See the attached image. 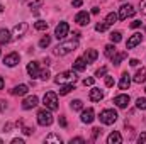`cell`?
Returning a JSON list of instances; mask_svg holds the SVG:
<instances>
[{"label":"cell","mask_w":146,"mask_h":144,"mask_svg":"<svg viewBox=\"0 0 146 144\" xmlns=\"http://www.w3.org/2000/svg\"><path fill=\"white\" fill-rule=\"evenodd\" d=\"M70 107H72V110H83V104H82V100H73V102H70Z\"/></svg>","instance_id":"cell-29"},{"label":"cell","mask_w":146,"mask_h":144,"mask_svg":"<svg viewBox=\"0 0 146 144\" xmlns=\"http://www.w3.org/2000/svg\"><path fill=\"white\" fill-rule=\"evenodd\" d=\"M141 41H143V34H139V32H134L133 36L127 39V42H126V48H127V49H133V48H136L138 44H141Z\"/></svg>","instance_id":"cell-11"},{"label":"cell","mask_w":146,"mask_h":144,"mask_svg":"<svg viewBox=\"0 0 146 144\" xmlns=\"http://www.w3.org/2000/svg\"><path fill=\"white\" fill-rule=\"evenodd\" d=\"M37 124H39V126H42V127H46V126H51V124H53V114H51V110H49V108H42V110H39V112H37Z\"/></svg>","instance_id":"cell-2"},{"label":"cell","mask_w":146,"mask_h":144,"mask_svg":"<svg viewBox=\"0 0 146 144\" xmlns=\"http://www.w3.org/2000/svg\"><path fill=\"white\" fill-rule=\"evenodd\" d=\"M2 88H3V78L0 76V90H2Z\"/></svg>","instance_id":"cell-51"},{"label":"cell","mask_w":146,"mask_h":144,"mask_svg":"<svg viewBox=\"0 0 146 144\" xmlns=\"http://www.w3.org/2000/svg\"><path fill=\"white\" fill-rule=\"evenodd\" d=\"M73 88H75V87H73V83H65V85L61 87V90H60V95H68Z\"/></svg>","instance_id":"cell-25"},{"label":"cell","mask_w":146,"mask_h":144,"mask_svg":"<svg viewBox=\"0 0 146 144\" xmlns=\"http://www.w3.org/2000/svg\"><path fill=\"white\" fill-rule=\"evenodd\" d=\"M100 122L102 124H106V126H110V124H114L115 120H117V112L114 110V108H106V110H102L100 112Z\"/></svg>","instance_id":"cell-3"},{"label":"cell","mask_w":146,"mask_h":144,"mask_svg":"<svg viewBox=\"0 0 146 144\" xmlns=\"http://www.w3.org/2000/svg\"><path fill=\"white\" fill-rule=\"evenodd\" d=\"M85 68H87V61H85V58H76L75 63H73V70H75V71H83Z\"/></svg>","instance_id":"cell-20"},{"label":"cell","mask_w":146,"mask_h":144,"mask_svg":"<svg viewBox=\"0 0 146 144\" xmlns=\"http://www.w3.org/2000/svg\"><path fill=\"white\" fill-rule=\"evenodd\" d=\"M42 2H44V0H31V2H29V7H31V9H37L39 5H42Z\"/></svg>","instance_id":"cell-35"},{"label":"cell","mask_w":146,"mask_h":144,"mask_svg":"<svg viewBox=\"0 0 146 144\" xmlns=\"http://www.w3.org/2000/svg\"><path fill=\"white\" fill-rule=\"evenodd\" d=\"M129 65H131V66H138V65H139V59H136V58H133V59L129 61Z\"/></svg>","instance_id":"cell-42"},{"label":"cell","mask_w":146,"mask_h":144,"mask_svg":"<svg viewBox=\"0 0 146 144\" xmlns=\"http://www.w3.org/2000/svg\"><path fill=\"white\" fill-rule=\"evenodd\" d=\"M73 7H82V0H73Z\"/></svg>","instance_id":"cell-49"},{"label":"cell","mask_w":146,"mask_h":144,"mask_svg":"<svg viewBox=\"0 0 146 144\" xmlns=\"http://www.w3.org/2000/svg\"><path fill=\"white\" fill-rule=\"evenodd\" d=\"M107 29H109V24H107V22H99V24L95 26V31H97V32H106Z\"/></svg>","instance_id":"cell-32"},{"label":"cell","mask_w":146,"mask_h":144,"mask_svg":"<svg viewBox=\"0 0 146 144\" xmlns=\"http://www.w3.org/2000/svg\"><path fill=\"white\" fill-rule=\"evenodd\" d=\"M117 19H119V15H117V14H114V12H110V14H107V17H106V22H107L109 26H112V24H115V22H117Z\"/></svg>","instance_id":"cell-26"},{"label":"cell","mask_w":146,"mask_h":144,"mask_svg":"<svg viewBox=\"0 0 146 144\" xmlns=\"http://www.w3.org/2000/svg\"><path fill=\"white\" fill-rule=\"evenodd\" d=\"M39 104V100H37L36 95H31V97H26L24 98V102H22V108H26V110H31V108H34Z\"/></svg>","instance_id":"cell-13"},{"label":"cell","mask_w":146,"mask_h":144,"mask_svg":"<svg viewBox=\"0 0 146 144\" xmlns=\"http://www.w3.org/2000/svg\"><path fill=\"white\" fill-rule=\"evenodd\" d=\"M133 80H134V83H145L146 81V66H143L141 70H138Z\"/></svg>","instance_id":"cell-19"},{"label":"cell","mask_w":146,"mask_h":144,"mask_svg":"<svg viewBox=\"0 0 146 144\" xmlns=\"http://www.w3.org/2000/svg\"><path fill=\"white\" fill-rule=\"evenodd\" d=\"M42 104H44V107L49 108V110H56V108H58V95H56L54 92H48V93H44V97H42Z\"/></svg>","instance_id":"cell-4"},{"label":"cell","mask_w":146,"mask_h":144,"mask_svg":"<svg viewBox=\"0 0 146 144\" xmlns=\"http://www.w3.org/2000/svg\"><path fill=\"white\" fill-rule=\"evenodd\" d=\"M99 134H100V129L99 127H95V129H92V139L95 141L97 137H99Z\"/></svg>","instance_id":"cell-39"},{"label":"cell","mask_w":146,"mask_h":144,"mask_svg":"<svg viewBox=\"0 0 146 144\" xmlns=\"http://www.w3.org/2000/svg\"><path fill=\"white\" fill-rule=\"evenodd\" d=\"M121 39H122V34H121L119 31H114V32H110V41H112L114 44H117Z\"/></svg>","instance_id":"cell-30"},{"label":"cell","mask_w":146,"mask_h":144,"mask_svg":"<svg viewBox=\"0 0 146 144\" xmlns=\"http://www.w3.org/2000/svg\"><path fill=\"white\" fill-rule=\"evenodd\" d=\"M0 144H2V139H0Z\"/></svg>","instance_id":"cell-53"},{"label":"cell","mask_w":146,"mask_h":144,"mask_svg":"<svg viewBox=\"0 0 146 144\" xmlns=\"http://www.w3.org/2000/svg\"><path fill=\"white\" fill-rule=\"evenodd\" d=\"M129 95H126V93H121V95H117L115 98H114V104L117 105L119 108H126L127 105H129Z\"/></svg>","instance_id":"cell-12"},{"label":"cell","mask_w":146,"mask_h":144,"mask_svg":"<svg viewBox=\"0 0 146 144\" xmlns=\"http://www.w3.org/2000/svg\"><path fill=\"white\" fill-rule=\"evenodd\" d=\"M76 48H78V39L75 37L72 41H65V42L58 44V46L54 48V54H56V56H66V54H70L72 51H75Z\"/></svg>","instance_id":"cell-1"},{"label":"cell","mask_w":146,"mask_h":144,"mask_svg":"<svg viewBox=\"0 0 146 144\" xmlns=\"http://www.w3.org/2000/svg\"><path fill=\"white\" fill-rule=\"evenodd\" d=\"M5 108H7V104H5L3 100H0V112H3Z\"/></svg>","instance_id":"cell-47"},{"label":"cell","mask_w":146,"mask_h":144,"mask_svg":"<svg viewBox=\"0 0 146 144\" xmlns=\"http://www.w3.org/2000/svg\"><path fill=\"white\" fill-rule=\"evenodd\" d=\"M94 81H95L94 78H85V80H83V85H85V87H92Z\"/></svg>","instance_id":"cell-40"},{"label":"cell","mask_w":146,"mask_h":144,"mask_svg":"<svg viewBox=\"0 0 146 144\" xmlns=\"http://www.w3.org/2000/svg\"><path fill=\"white\" fill-rule=\"evenodd\" d=\"M12 144H24L22 139H12Z\"/></svg>","instance_id":"cell-50"},{"label":"cell","mask_w":146,"mask_h":144,"mask_svg":"<svg viewBox=\"0 0 146 144\" xmlns=\"http://www.w3.org/2000/svg\"><path fill=\"white\" fill-rule=\"evenodd\" d=\"M107 143H109V144H121V143H122V136H121L117 131H114V132H110V134H109Z\"/></svg>","instance_id":"cell-22"},{"label":"cell","mask_w":146,"mask_h":144,"mask_svg":"<svg viewBox=\"0 0 146 144\" xmlns=\"http://www.w3.org/2000/svg\"><path fill=\"white\" fill-rule=\"evenodd\" d=\"M60 126L61 127H66V119L65 117H60Z\"/></svg>","instance_id":"cell-45"},{"label":"cell","mask_w":146,"mask_h":144,"mask_svg":"<svg viewBox=\"0 0 146 144\" xmlns=\"http://www.w3.org/2000/svg\"><path fill=\"white\" fill-rule=\"evenodd\" d=\"M22 131H24V134H27V136H29V134H33V129H29V127H24Z\"/></svg>","instance_id":"cell-48"},{"label":"cell","mask_w":146,"mask_h":144,"mask_svg":"<svg viewBox=\"0 0 146 144\" xmlns=\"http://www.w3.org/2000/svg\"><path fill=\"white\" fill-rule=\"evenodd\" d=\"M68 31H70L68 22H60L56 26V29H54V37L56 39H65V37L68 36Z\"/></svg>","instance_id":"cell-6"},{"label":"cell","mask_w":146,"mask_h":144,"mask_svg":"<svg viewBox=\"0 0 146 144\" xmlns=\"http://www.w3.org/2000/svg\"><path fill=\"white\" fill-rule=\"evenodd\" d=\"M138 141H139V144H141V143H146V132H143V134L138 137Z\"/></svg>","instance_id":"cell-43"},{"label":"cell","mask_w":146,"mask_h":144,"mask_svg":"<svg viewBox=\"0 0 146 144\" xmlns=\"http://www.w3.org/2000/svg\"><path fill=\"white\" fill-rule=\"evenodd\" d=\"M124 58H126V53H115V54L112 56V63H114V65H119Z\"/></svg>","instance_id":"cell-27"},{"label":"cell","mask_w":146,"mask_h":144,"mask_svg":"<svg viewBox=\"0 0 146 144\" xmlns=\"http://www.w3.org/2000/svg\"><path fill=\"white\" fill-rule=\"evenodd\" d=\"M80 119H82V122H83V124H92V122H94V119H95V112H94V108L88 107V108H85V110H82Z\"/></svg>","instance_id":"cell-9"},{"label":"cell","mask_w":146,"mask_h":144,"mask_svg":"<svg viewBox=\"0 0 146 144\" xmlns=\"http://www.w3.org/2000/svg\"><path fill=\"white\" fill-rule=\"evenodd\" d=\"M49 42H51V37H49V36H44V37H41L39 46H41V48H48V46H49Z\"/></svg>","instance_id":"cell-33"},{"label":"cell","mask_w":146,"mask_h":144,"mask_svg":"<svg viewBox=\"0 0 146 144\" xmlns=\"http://www.w3.org/2000/svg\"><path fill=\"white\" fill-rule=\"evenodd\" d=\"M75 22H76L78 26H88V22H90V14L85 12V10H80V12L76 14V17H75Z\"/></svg>","instance_id":"cell-10"},{"label":"cell","mask_w":146,"mask_h":144,"mask_svg":"<svg viewBox=\"0 0 146 144\" xmlns=\"http://www.w3.org/2000/svg\"><path fill=\"white\" fill-rule=\"evenodd\" d=\"M139 26H141V20H134V22L131 24V27H133V29H136V27H139Z\"/></svg>","instance_id":"cell-44"},{"label":"cell","mask_w":146,"mask_h":144,"mask_svg":"<svg viewBox=\"0 0 146 144\" xmlns=\"http://www.w3.org/2000/svg\"><path fill=\"white\" fill-rule=\"evenodd\" d=\"M34 29H36V31H46V29H48V22H44V20H37L36 24H34Z\"/></svg>","instance_id":"cell-31"},{"label":"cell","mask_w":146,"mask_h":144,"mask_svg":"<svg viewBox=\"0 0 146 144\" xmlns=\"http://www.w3.org/2000/svg\"><path fill=\"white\" fill-rule=\"evenodd\" d=\"M134 12H136V10H134V7H133V5H122V7L119 9V14H117V15H119V19H121V20H126L127 17H133V15H134Z\"/></svg>","instance_id":"cell-7"},{"label":"cell","mask_w":146,"mask_h":144,"mask_svg":"<svg viewBox=\"0 0 146 144\" xmlns=\"http://www.w3.org/2000/svg\"><path fill=\"white\" fill-rule=\"evenodd\" d=\"M114 85V78L112 76H106V87H112Z\"/></svg>","instance_id":"cell-41"},{"label":"cell","mask_w":146,"mask_h":144,"mask_svg":"<svg viewBox=\"0 0 146 144\" xmlns=\"http://www.w3.org/2000/svg\"><path fill=\"white\" fill-rule=\"evenodd\" d=\"M83 58H85V61H87V63H94V61L99 58V53H97L95 49H88V51L85 53V56H83Z\"/></svg>","instance_id":"cell-23"},{"label":"cell","mask_w":146,"mask_h":144,"mask_svg":"<svg viewBox=\"0 0 146 144\" xmlns=\"http://www.w3.org/2000/svg\"><path fill=\"white\" fill-rule=\"evenodd\" d=\"M129 85H131V75H129V73H122L121 81H119V88H121V90H127Z\"/></svg>","instance_id":"cell-17"},{"label":"cell","mask_w":146,"mask_h":144,"mask_svg":"<svg viewBox=\"0 0 146 144\" xmlns=\"http://www.w3.org/2000/svg\"><path fill=\"white\" fill-rule=\"evenodd\" d=\"M141 12L146 15V0H143V2H141Z\"/></svg>","instance_id":"cell-46"},{"label":"cell","mask_w":146,"mask_h":144,"mask_svg":"<svg viewBox=\"0 0 146 144\" xmlns=\"http://www.w3.org/2000/svg\"><path fill=\"white\" fill-rule=\"evenodd\" d=\"M49 76H51L49 75V70H42V71L39 73V78L41 80H49Z\"/></svg>","instance_id":"cell-36"},{"label":"cell","mask_w":146,"mask_h":144,"mask_svg":"<svg viewBox=\"0 0 146 144\" xmlns=\"http://www.w3.org/2000/svg\"><path fill=\"white\" fill-rule=\"evenodd\" d=\"M104 53H106V56H107V58H112V56L115 54V44H114V42H112V44H107Z\"/></svg>","instance_id":"cell-24"},{"label":"cell","mask_w":146,"mask_h":144,"mask_svg":"<svg viewBox=\"0 0 146 144\" xmlns=\"http://www.w3.org/2000/svg\"><path fill=\"white\" fill-rule=\"evenodd\" d=\"M19 59H21V56H19L17 53H10V54H7V56L3 58V65L9 66V68H14V66L19 65Z\"/></svg>","instance_id":"cell-8"},{"label":"cell","mask_w":146,"mask_h":144,"mask_svg":"<svg viewBox=\"0 0 146 144\" xmlns=\"http://www.w3.org/2000/svg\"><path fill=\"white\" fill-rule=\"evenodd\" d=\"M2 12H3V5L0 3V14H2Z\"/></svg>","instance_id":"cell-52"},{"label":"cell","mask_w":146,"mask_h":144,"mask_svg":"<svg viewBox=\"0 0 146 144\" xmlns=\"http://www.w3.org/2000/svg\"><path fill=\"white\" fill-rule=\"evenodd\" d=\"M106 73H107V68H106V66H102L100 70H97V71H95V76H99V78H100V76H104Z\"/></svg>","instance_id":"cell-38"},{"label":"cell","mask_w":146,"mask_h":144,"mask_svg":"<svg viewBox=\"0 0 146 144\" xmlns=\"http://www.w3.org/2000/svg\"><path fill=\"white\" fill-rule=\"evenodd\" d=\"M136 107L139 110H146V98H138L136 100Z\"/></svg>","instance_id":"cell-34"},{"label":"cell","mask_w":146,"mask_h":144,"mask_svg":"<svg viewBox=\"0 0 146 144\" xmlns=\"http://www.w3.org/2000/svg\"><path fill=\"white\" fill-rule=\"evenodd\" d=\"M54 81H56L58 85L75 83V81H76V75H75V71H63V73H60V75H56Z\"/></svg>","instance_id":"cell-5"},{"label":"cell","mask_w":146,"mask_h":144,"mask_svg":"<svg viewBox=\"0 0 146 144\" xmlns=\"http://www.w3.org/2000/svg\"><path fill=\"white\" fill-rule=\"evenodd\" d=\"M88 97H90V100H92V102H100V100L104 98V92H102L100 88L94 87V88L90 90V95H88Z\"/></svg>","instance_id":"cell-15"},{"label":"cell","mask_w":146,"mask_h":144,"mask_svg":"<svg viewBox=\"0 0 146 144\" xmlns=\"http://www.w3.org/2000/svg\"><path fill=\"white\" fill-rule=\"evenodd\" d=\"M26 31H27V24L26 22H21V24H17L14 29H12V36L14 37H21L26 34Z\"/></svg>","instance_id":"cell-14"},{"label":"cell","mask_w":146,"mask_h":144,"mask_svg":"<svg viewBox=\"0 0 146 144\" xmlns=\"http://www.w3.org/2000/svg\"><path fill=\"white\" fill-rule=\"evenodd\" d=\"M27 73H29V76L31 78H39V65H37L36 61H31L29 65H27Z\"/></svg>","instance_id":"cell-16"},{"label":"cell","mask_w":146,"mask_h":144,"mask_svg":"<svg viewBox=\"0 0 146 144\" xmlns=\"http://www.w3.org/2000/svg\"><path fill=\"white\" fill-rule=\"evenodd\" d=\"M0 54H2V51H0Z\"/></svg>","instance_id":"cell-55"},{"label":"cell","mask_w":146,"mask_h":144,"mask_svg":"<svg viewBox=\"0 0 146 144\" xmlns=\"http://www.w3.org/2000/svg\"><path fill=\"white\" fill-rule=\"evenodd\" d=\"M145 92H146V87H145Z\"/></svg>","instance_id":"cell-54"},{"label":"cell","mask_w":146,"mask_h":144,"mask_svg":"<svg viewBox=\"0 0 146 144\" xmlns=\"http://www.w3.org/2000/svg\"><path fill=\"white\" fill-rule=\"evenodd\" d=\"M46 143H56V144H61V137L60 136H56V134H49L46 139H44Z\"/></svg>","instance_id":"cell-28"},{"label":"cell","mask_w":146,"mask_h":144,"mask_svg":"<svg viewBox=\"0 0 146 144\" xmlns=\"http://www.w3.org/2000/svg\"><path fill=\"white\" fill-rule=\"evenodd\" d=\"M27 92H29V87H27V85H17V87H14V88L10 90L12 95H26Z\"/></svg>","instance_id":"cell-21"},{"label":"cell","mask_w":146,"mask_h":144,"mask_svg":"<svg viewBox=\"0 0 146 144\" xmlns=\"http://www.w3.org/2000/svg\"><path fill=\"white\" fill-rule=\"evenodd\" d=\"M12 41V32L7 29H0V44H9Z\"/></svg>","instance_id":"cell-18"},{"label":"cell","mask_w":146,"mask_h":144,"mask_svg":"<svg viewBox=\"0 0 146 144\" xmlns=\"http://www.w3.org/2000/svg\"><path fill=\"white\" fill-rule=\"evenodd\" d=\"M70 144H85V139L83 137H73V139H70Z\"/></svg>","instance_id":"cell-37"}]
</instances>
